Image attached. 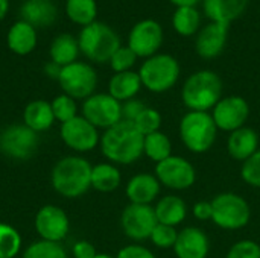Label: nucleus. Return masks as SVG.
<instances>
[{
  "mask_svg": "<svg viewBox=\"0 0 260 258\" xmlns=\"http://www.w3.org/2000/svg\"><path fill=\"white\" fill-rule=\"evenodd\" d=\"M218 128L210 113L189 111L180 122V137L184 146L193 154H204L216 141Z\"/></svg>",
  "mask_w": 260,
  "mask_h": 258,
  "instance_id": "obj_4",
  "label": "nucleus"
},
{
  "mask_svg": "<svg viewBox=\"0 0 260 258\" xmlns=\"http://www.w3.org/2000/svg\"><path fill=\"white\" fill-rule=\"evenodd\" d=\"M79 50L94 62H110L113 53L120 47V38L108 24L94 21L84 26L78 38Z\"/></svg>",
  "mask_w": 260,
  "mask_h": 258,
  "instance_id": "obj_5",
  "label": "nucleus"
},
{
  "mask_svg": "<svg viewBox=\"0 0 260 258\" xmlns=\"http://www.w3.org/2000/svg\"><path fill=\"white\" fill-rule=\"evenodd\" d=\"M93 166L82 157H66L52 170V186L64 198L75 199L91 187Z\"/></svg>",
  "mask_w": 260,
  "mask_h": 258,
  "instance_id": "obj_2",
  "label": "nucleus"
},
{
  "mask_svg": "<svg viewBox=\"0 0 260 258\" xmlns=\"http://www.w3.org/2000/svg\"><path fill=\"white\" fill-rule=\"evenodd\" d=\"M145 135L133 122L120 120L108 128L101 137V149L107 160L114 164H133L143 155Z\"/></svg>",
  "mask_w": 260,
  "mask_h": 258,
  "instance_id": "obj_1",
  "label": "nucleus"
},
{
  "mask_svg": "<svg viewBox=\"0 0 260 258\" xmlns=\"http://www.w3.org/2000/svg\"><path fill=\"white\" fill-rule=\"evenodd\" d=\"M58 82L72 99H88L96 90L98 75L90 64L75 61L61 68Z\"/></svg>",
  "mask_w": 260,
  "mask_h": 258,
  "instance_id": "obj_8",
  "label": "nucleus"
},
{
  "mask_svg": "<svg viewBox=\"0 0 260 258\" xmlns=\"http://www.w3.org/2000/svg\"><path fill=\"white\" fill-rule=\"evenodd\" d=\"M174 251L178 258H206L210 251V242L201 228L187 227L178 233Z\"/></svg>",
  "mask_w": 260,
  "mask_h": 258,
  "instance_id": "obj_18",
  "label": "nucleus"
},
{
  "mask_svg": "<svg viewBox=\"0 0 260 258\" xmlns=\"http://www.w3.org/2000/svg\"><path fill=\"white\" fill-rule=\"evenodd\" d=\"M145 108H146V105L143 102H140V100H136V99L126 100L122 105V120L134 122Z\"/></svg>",
  "mask_w": 260,
  "mask_h": 258,
  "instance_id": "obj_40",
  "label": "nucleus"
},
{
  "mask_svg": "<svg viewBox=\"0 0 260 258\" xmlns=\"http://www.w3.org/2000/svg\"><path fill=\"white\" fill-rule=\"evenodd\" d=\"M66 12L73 23L88 26L96 21L98 5L96 0H67Z\"/></svg>",
  "mask_w": 260,
  "mask_h": 258,
  "instance_id": "obj_31",
  "label": "nucleus"
},
{
  "mask_svg": "<svg viewBox=\"0 0 260 258\" xmlns=\"http://www.w3.org/2000/svg\"><path fill=\"white\" fill-rule=\"evenodd\" d=\"M78 53H79L78 40L69 33H61L52 41L50 58H52V62L58 64L59 67H66L75 62L78 58Z\"/></svg>",
  "mask_w": 260,
  "mask_h": 258,
  "instance_id": "obj_27",
  "label": "nucleus"
},
{
  "mask_svg": "<svg viewBox=\"0 0 260 258\" xmlns=\"http://www.w3.org/2000/svg\"><path fill=\"white\" fill-rule=\"evenodd\" d=\"M122 181V175L114 164L101 163L91 170V187L102 193L114 192Z\"/></svg>",
  "mask_w": 260,
  "mask_h": 258,
  "instance_id": "obj_28",
  "label": "nucleus"
},
{
  "mask_svg": "<svg viewBox=\"0 0 260 258\" xmlns=\"http://www.w3.org/2000/svg\"><path fill=\"white\" fill-rule=\"evenodd\" d=\"M177 237H178V231L175 230V227L157 224V227L151 234V242L160 249H169L175 246Z\"/></svg>",
  "mask_w": 260,
  "mask_h": 258,
  "instance_id": "obj_36",
  "label": "nucleus"
},
{
  "mask_svg": "<svg viewBox=\"0 0 260 258\" xmlns=\"http://www.w3.org/2000/svg\"><path fill=\"white\" fill-rule=\"evenodd\" d=\"M241 176L248 186L260 189V149L253 157L244 161L241 169Z\"/></svg>",
  "mask_w": 260,
  "mask_h": 258,
  "instance_id": "obj_38",
  "label": "nucleus"
},
{
  "mask_svg": "<svg viewBox=\"0 0 260 258\" xmlns=\"http://www.w3.org/2000/svg\"><path fill=\"white\" fill-rule=\"evenodd\" d=\"M229 26L230 24L216 23V21H212L207 26H204L197 35V41H195L197 53L204 59H213L219 56L227 43Z\"/></svg>",
  "mask_w": 260,
  "mask_h": 258,
  "instance_id": "obj_17",
  "label": "nucleus"
},
{
  "mask_svg": "<svg viewBox=\"0 0 260 258\" xmlns=\"http://www.w3.org/2000/svg\"><path fill=\"white\" fill-rule=\"evenodd\" d=\"M8 47L17 55H27L37 46V32L32 24L24 20L14 23L6 36Z\"/></svg>",
  "mask_w": 260,
  "mask_h": 258,
  "instance_id": "obj_22",
  "label": "nucleus"
},
{
  "mask_svg": "<svg viewBox=\"0 0 260 258\" xmlns=\"http://www.w3.org/2000/svg\"><path fill=\"white\" fill-rule=\"evenodd\" d=\"M50 105H52L55 120H59L61 123H66L72 120L73 117H76V102L67 94L56 96Z\"/></svg>",
  "mask_w": 260,
  "mask_h": 258,
  "instance_id": "obj_35",
  "label": "nucleus"
},
{
  "mask_svg": "<svg viewBox=\"0 0 260 258\" xmlns=\"http://www.w3.org/2000/svg\"><path fill=\"white\" fill-rule=\"evenodd\" d=\"M142 85L152 93L171 90L180 78V64L169 53H157L146 58L139 70Z\"/></svg>",
  "mask_w": 260,
  "mask_h": 258,
  "instance_id": "obj_6",
  "label": "nucleus"
},
{
  "mask_svg": "<svg viewBox=\"0 0 260 258\" xmlns=\"http://www.w3.org/2000/svg\"><path fill=\"white\" fill-rule=\"evenodd\" d=\"M193 216L198 220H212V202L200 201L193 205Z\"/></svg>",
  "mask_w": 260,
  "mask_h": 258,
  "instance_id": "obj_43",
  "label": "nucleus"
},
{
  "mask_svg": "<svg viewBox=\"0 0 260 258\" xmlns=\"http://www.w3.org/2000/svg\"><path fill=\"white\" fill-rule=\"evenodd\" d=\"M38 148L35 131L23 125H12L0 135V151L14 160H29Z\"/></svg>",
  "mask_w": 260,
  "mask_h": 258,
  "instance_id": "obj_13",
  "label": "nucleus"
},
{
  "mask_svg": "<svg viewBox=\"0 0 260 258\" xmlns=\"http://www.w3.org/2000/svg\"><path fill=\"white\" fill-rule=\"evenodd\" d=\"M23 122L27 128H30L37 134L47 131L55 122L52 105L46 100H34L27 103L23 113Z\"/></svg>",
  "mask_w": 260,
  "mask_h": 258,
  "instance_id": "obj_25",
  "label": "nucleus"
},
{
  "mask_svg": "<svg viewBox=\"0 0 260 258\" xmlns=\"http://www.w3.org/2000/svg\"><path fill=\"white\" fill-rule=\"evenodd\" d=\"M163 44V27L152 18H145L136 23L128 35V47L137 58H151L157 55Z\"/></svg>",
  "mask_w": 260,
  "mask_h": 258,
  "instance_id": "obj_12",
  "label": "nucleus"
},
{
  "mask_svg": "<svg viewBox=\"0 0 260 258\" xmlns=\"http://www.w3.org/2000/svg\"><path fill=\"white\" fill-rule=\"evenodd\" d=\"M250 0H203L206 15L216 23L230 24L242 15Z\"/></svg>",
  "mask_w": 260,
  "mask_h": 258,
  "instance_id": "obj_21",
  "label": "nucleus"
},
{
  "mask_svg": "<svg viewBox=\"0 0 260 258\" xmlns=\"http://www.w3.org/2000/svg\"><path fill=\"white\" fill-rule=\"evenodd\" d=\"M61 68H62V67H59L58 64L49 62V64H46V67H44V71H46V75H49L50 78L58 79V78H59V73H61Z\"/></svg>",
  "mask_w": 260,
  "mask_h": 258,
  "instance_id": "obj_44",
  "label": "nucleus"
},
{
  "mask_svg": "<svg viewBox=\"0 0 260 258\" xmlns=\"http://www.w3.org/2000/svg\"><path fill=\"white\" fill-rule=\"evenodd\" d=\"M116 258H155V255L142 245H128L117 252Z\"/></svg>",
  "mask_w": 260,
  "mask_h": 258,
  "instance_id": "obj_41",
  "label": "nucleus"
},
{
  "mask_svg": "<svg viewBox=\"0 0 260 258\" xmlns=\"http://www.w3.org/2000/svg\"><path fill=\"white\" fill-rule=\"evenodd\" d=\"M82 117L94 128L107 131L122 120V103L108 93L93 94L82 103Z\"/></svg>",
  "mask_w": 260,
  "mask_h": 258,
  "instance_id": "obj_9",
  "label": "nucleus"
},
{
  "mask_svg": "<svg viewBox=\"0 0 260 258\" xmlns=\"http://www.w3.org/2000/svg\"><path fill=\"white\" fill-rule=\"evenodd\" d=\"M251 217L250 204L236 193H219L212 199V220L222 230H241Z\"/></svg>",
  "mask_w": 260,
  "mask_h": 258,
  "instance_id": "obj_7",
  "label": "nucleus"
},
{
  "mask_svg": "<svg viewBox=\"0 0 260 258\" xmlns=\"http://www.w3.org/2000/svg\"><path fill=\"white\" fill-rule=\"evenodd\" d=\"M142 81L139 73L129 70V71H122L116 73L108 84V94L113 96L119 102H126L131 100L137 96V93L142 88Z\"/></svg>",
  "mask_w": 260,
  "mask_h": 258,
  "instance_id": "obj_24",
  "label": "nucleus"
},
{
  "mask_svg": "<svg viewBox=\"0 0 260 258\" xmlns=\"http://www.w3.org/2000/svg\"><path fill=\"white\" fill-rule=\"evenodd\" d=\"M161 114L154 109V108H149L146 106L140 114L139 117L133 122L136 125V128L143 134V135H149L152 132H157L160 131V126H161Z\"/></svg>",
  "mask_w": 260,
  "mask_h": 258,
  "instance_id": "obj_34",
  "label": "nucleus"
},
{
  "mask_svg": "<svg viewBox=\"0 0 260 258\" xmlns=\"http://www.w3.org/2000/svg\"><path fill=\"white\" fill-rule=\"evenodd\" d=\"M98 255L94 246L87 240H79L73 245V257L75 258H94Z\"/></svg>",
  "mask_w": 260,
  "mask_h": 258,
  "instance_id": "obj_42",
  "label": "nucleus"
},
{
  "mask_svg": "<svg viewBox=\"0 0 260 258\" xmlns=\"http://www.w3.org/2000/svg\"><path fill=\"white\" fill-rule=\"evenodd\" d=\"M61 138L76 152H90L101 141L98 128H94L82 116H76L61 125Z\"/></svg>",
  "mask_w": 260,
  "mask_h": 258,
  "instance_id": "obj_15",
  "label": "nucleus"
},
{
  "mask_svg": "<svg viewBox=\"0 0 260 258\" xmlns=\"http://www.w3.org/2000/svg\"><path fill=\"white\" fill-rule=\"evenodd\" d=\"M155 210L151 205L129 204L125 207L120 216V225L126 237L136 242L151 239L154 228L157 227Z\"/></svg>",
  "mask_w": 260,
  "mask_h": 258,
  "instance_id": "obj_11",
  "label": "nucleus"
},
{
  "mask_svg": "<svg viewBox=\"0 0 260 258\" xmlns=\"http://www.w3.org/2000/svg\"><path fill=\"white\" fill-rule=\"evenodd\" d=\"M201 24L200 11L193 6H181L177 8L172 15L174 29L183 36H192L198 32Z\"/></svg>",
  "mask_w": 260,
  "mask_h": 258,
  "instance_id": "obj_29",
  "label": "nucleus"
},
{
  "mask_svg": "<svg viewBox=\"0 0 260 258\" xmlns=\"http://www.w3.org/2000/svg\"><path fill=\"white\" fill-rule=\"evenodd\" d=\"M212 117L218 129L233 132L245 126L250 117V105L241 96H227L215 105Z\"/></svg>",
  "mask_w": 260,
  "mask_h": 258,
  "instance_id": "obj_14",
  "label": "nucleus"
},
{
  "mask_svg": "<svg viewBox=\"0 0 260 258\" xmlns=\"http://www.w3.org/2000/svg\"><path fill=\"white\" fill-rule=\"evenodd\" d=\"M225 258H260V245L254 240H241L236 242Z\"/></svg>",
  "mask_w": 260,
  "mask_h": 258,
  "instance_id": "obj_39",
  "label": "nucleus"
},
{
  "mask_svg": "<svg viewBox=\"0 0 260 258\" xmlns=\"http://www.w3.org/2000/svg\"><path fill=\"white\" fill-rule=\"evenodd\" d=\"M155 176L161 186L172 190H187L197 181V172L192 163L178 155H171L157 163Z\"/></svg>",
  "mask_w": 260,
  "mask_h": 258,
  "instance_id": "obj_10",
  "label": "nucleus"
},
{
  "mask_svg": "<svg viewBox=\"0 0 260 258\" xmlns=\"http://www.w3.org/2000/svg\"><path fill=\"white\" fill-rule=\"evenodd\" d=\"M157 222L169 227H177L183 224L187 217V205L180 196L168 195L158 201L154 207Z\"/></svg>",
  "mask_w": 260,
  "mask_h": 258,
  "instance_id": "obj_23",
  "label": "nucleus"
},
{
  "mask_svg": "<svg viewBox=\"0 0 260 258\" xmlns=\"http://www.w3.org/2000/svg\"><path fill=\"white\" fill-rule=\"evenodd\" d=\"M143 154L152 161L160 163L172 155V143L165 132L161 131L152 132L149 135H145Z\"/></svg>",
  "mask_w": 260,
  "mask_h": 258,
  "instance_id": "obj_30",
  "label": "nucleus"
},
{
  "mask_svg": "<svg viewBox=\"0 0 260 258\" xmlns=\"http://www.w3.org/2000/svg\"><path fill=\"white\" fill-rule=\"evenodd\" d=\"M23 258H69L66 249L62 248V245L59 243H53V242H46V240H38L30 243Z\"/></svg>",
  "mask_w": 260,
  "mask_h": 258,
  "instance_id": "obj_33",
  "label": "nucleus"
},
{
  "mask_svg": "<svg viewBox=\"0 0 260 258\" xmlns=\"http://www.w3.org/2000/svg\"><path fill=\"white\" fill-rule=\"evenodd\" d=\"M21 249L18 231L6 224H0V258H14Z\"/></svg>",
  "mask_w": 260,
  "mask_h": 258,
  "instance_id": "obj_32",
  "label": "nucleus"
},
{
  "mask_svg": "<svg viewBox=\"0 0 260 258\" xmlns=\"http://www.w3.org/2000/svg\"><path fill=\"white\" fill-rule=\"evenodd\" d=\"M9 8V0H0V20L6 15Z\"/></svg>",
  "mask_w": 260,
  "mask_h": 258,
  "instance_id": "obj_46",
  "label": "nucleus"
},
{
  "mask_svg": "<svg viewBox=\"0 0 260 258\" xmlns=\"http://www.w3.org/2000/svg\"><path fill=\"white\" fill-rule=\"evenodd\" d=\"M137 61V55L126 46H120L111 56L110 59V65L116 73H122V71H129L133 68V65Z\"/></svg>",
  "mask_w": 260,
  "mask_h": 258,
  "instance_id": "obj_37",
  "label": "nucleus"
},
{
  "mask_svg": "<svg viewBox=\"0 0 260 258\" xmlns=\"http://www.w3.org/2000/svg\"><path fill=\"white\" fill-rule=\"evenodd\" d=\"M171 3H174L177 8H181V6H193L197 8V5L203 0H169Z\"/></svg>",
  "mask_w": 260,
  "mask_h": 258,
  "instance_id": "obj_45",
  "label": "nucleus"
},
{
  "mask_svg": "<svg viewBox=\"0 0 260 258\" xmlns=\"http://www.w3.org/2000/svg\"><path fill=\"white\" fill-rule=\"evenodd\" d=\"M161 184L157 176L151 173H139L126 184V196L131 204L151 205L160 195Z\"/></svg>",
  "mask_w": 260,
  "mask_h": 258,
  "instance_id": "obj_19",
  "label": "nucleus"
},
{
  "mask_svg": "<svg viewBox=\"0 0 260 258\" xmlns=\"http://www.w3.org/2000/svg\"><path fill=\"white\" fill-rule=\"evenodd\" d=\"M227 149L233 160L244 163L259 151V135L253 128H239L230 132Z\"/></svg>",
  "mask_w": 260,
  "mask_h": 258,
  "instance_id": "obj_20",
  "label": "nucleus"
},
{
  "mask_svg": "<svg viewBox=\"0 0 260 258\" xmlns=\"http://www.w3.org/2000/svg\"><path fill=\"white\" fill-rule=\"evenodd\" d=\"M94 258H116V257H111V255H108V254H98Z\"/></svg>",
  "mask_w": 260,
  "mask_h": 258,
  "instance_id": "obj_47",
  "label": "nucleus"
},
{
  "mask_svg": "<svg viewBox=\"0 0 260 258\" xmlns=\"http://www.w3.org/2000/svg\"><path fill=\"white\" fill-rule=\"evenodd\" d=\"M181 99L190 111L209 113L222 99V81L212 70L195 71L186 79Z\"/></svg>",
  "mask_w": 260,
  "mask_h": 258,
  "instance_id": "obj_3",
  "label": "nucleus"
},
{
  "mask_svg": "<svg viewBox=\"0 0 260 258\" xmlns=\"http://www.w3.org/2000/svg\"><path fill=\"white\" fill-rule=\"evenodd\" d=\"M35 230L41 240L59 243L70 230L67 214L56 205H44L35 216Z\"/></svg>",
  "mask_w": 260,
  "mask_h": 258,
  "instance_id": "obj_16",
  "label": "nucleus"
},
{
  "mask_svg": "<svg viewBox=\"0 0 260 258\" xmlns=\"http://www.w3.org/2000/svg\"><path fill=\"white\" fill-rule=\"evenodd\" d=\"M23 20L35 26H49L56 18V6L52 0H26L21 5Z\"/></svg>",
  "mask_w": 260,
  "mask_h": 258,
  "instance_id": "obj_26",
  "label": "nucleus"
}]
</instances>
